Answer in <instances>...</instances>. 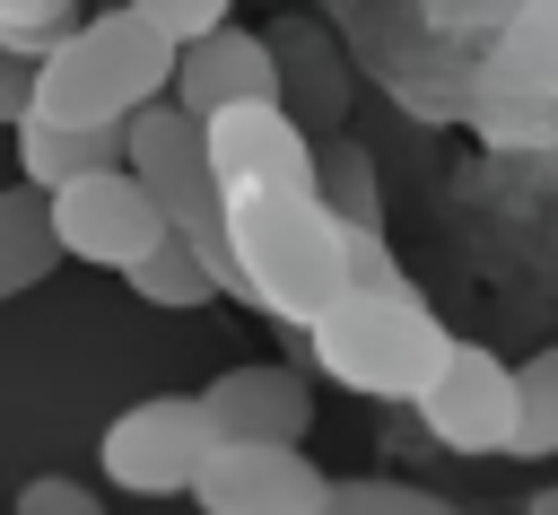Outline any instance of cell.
<instances>
[{
  "label": "cell",
  "instance_id": "9",
  "mask_svg": "<svg viewBox=\"0 0 558 515\" xmlns=\"http://www.w3.org/2000/svg\"><path fill=\"white\" fill-rule=\"evenodd\" d=\"M201 148H209V175L218 192H262V183H314V140L296 131V113L279 96H253V105H227L201 122Z\"/></svg>",
  "mask_w": 558,
  "mask_h": 515
},
{
  "label": "cell",
  "instance_id": "23",
  "mask_svg": "<svg viewBox=\"0 0 558 515\" xmlns=\"http://www.w3.org/2000/svg\"><path fill=\"white\" fill-rule=\"evenodd\" d=\"M17 515H113L96 489H78V480H61V471H44V480H26L17 489Z\"/></svg>",
  "mask_w": 558,
  "mask_h": 515
},
{
  "label": "cell",
  "instance_id": "2",
  "mask_svg": "<svg viewBox=\"0 0 558 515\" xmlns=\"http://www.w3.org/2000/svg\"><path fill=\"white\" fill-rule=\"evenodd\" d=\"M174 79V44L131 9H78V26L35 61V113L44 122H131L140 105H157Z\"/></svg>",
  "mask_w": 558,
  "mask_h": 515
},
{
  "label": "cell",
  "instance_id": "1",
  "mask_svg": "<svg viewBox=\"0 0 558 515\" xmlns=\"http://www.w3.org/2000/svg\"><path fill=\"white\" fill-rule=\"evenodd\" d=\"M227 262H235V297H253L270 323H314L340 288V209L323 201V183H262V192H227Z\"/></svg>",
  "mask_w": 558,
  "mask_h": 515
},
{
  "label": "cell",
  "instance_id": "19",
  "mask_svg": "<svg viewBox=\"0 0 558 515\" xmlns=\"http://www.w3.org/2000/svg\"><path fill=\"white\" fill-rule=\"evenodd\" d=\"M70 26H78V0H0V44L17 61H44Z\"/></svg>",
  "mask_w": 558,
  "mask_h": 515
},
{
  "label": "cell",
  "instance_id": "22",
  "mask_svg": "<svg viewBox=\"0 0 558 515\" xmlns=\"http://www.w3.org/2000/svg\"><path fill=\"white\" fill-rule=\"evenodd\" d=\"M514 9H523V0H418V17H427L436 35H497Z\"/></svg>",
  "mask_w": 558,
  "mask_h": 515
},
{
  "label": "cell",
  "instance_id": "11",
  "mask_svg": "<svg viewBox=\"0 0 558 515\" xmlns=\"http://www.w3.org/2000/svg\"><path fill=\"white\" fill-rule=\"evenodd\" d=\"M209 436H262V445H296L314 428V393L296 367H227L201 393Z\"/></svg>",
  "mask_w": 558,
  "mask_h": 515
},
{
  "label": "cell",
  "instance_id": "10",
  "mask_svg": "<svg viewBox=\"0 0 558 515\" xmlns=\"http://www.w3.org/2000/svg\"><path fill=\"white\" fill-rule=\"evenodd\" d=\"M166 96H174L192 122H209V113H227V105L279 96V61H270L262 35H244V26H209V35L174 44V79H166Z\"/></svg>",
  "mask_w": 558,
  "mask_h": 515
},
{
  "label": "cell",
  "instance_id": "5",
  "mask_svg": "<svg viewBox=\"0 0 558 515\" xmlns=\"http://www.w3.org/2000/svg\"><path fill=\"white\" fill-rule=\"evenodd\" d=\"M209 445H218V436H209V419H201V393H148V402H131V410L105 419L96 463H105V480L131 489V498H183Z\"/></svg>",
  "mask_w": 558,
  "mask_h": 515
},
{
  "label": "cell",
  "instance_id": "12",
  "mask_svg": "<svg viewBox=\"0 0 558 515\" xmlns=\"http://www.w3.org/2000/svg\"><path fill=\"white\" fill-rule=\"evenodd\" d=\"M480 87H488V96H541V105H558V0H523V9L488 35Z\"/></svg>",
  "mask_w": 558,
  "mask_h": 515
},
{
  "label": "cell",
  "instance_id": "8",
  "mask_svg": "<svg viewBox=\"0 0 558 515\" xmlns=\"http://www.w3.org/2000/svg\"><path fill=\"white\" fill-rule=\"evenodd\" d=\"M418 419L445 454H506L514 428V367L480 340H445V358L418 384Z\"/></svg>",
  "mask_w": 558,
  "mask_h": 515
},
{
  "label": "cell",
  "instance_id": "4",
  "mask_svg": "<svg viewBox=\"0 0 558 515\" xmlns=\"http://www.w3.org/2000/svg\"><path fill=\"white\" fill-rule=\"evenodd\" d=\"M122 166L148 183V201L166 209V227H174V236L209 262V279L235 297V262H227V192H218V175H209L201 122H192L174 96L140 105V113L122 122Z\"/></svg>",
  "mask_w": 558,
  "mask_h": 515
},
{
  "label": "cell",
  "instance_id": "7",
  "mask_svg": "<svg viewBox=\"0 0 558 515\" xmlns=\"http://www.w3.org/2000/svg\"><path fill=\"white\" fill-rule=\"evenodd\" d=\"M331 471L305 463V445H262V436H218L192 471V506L201 515H323Z\"/></svg>",
  "mask_w": 558,
  "mask_h": 515
},
{
  "label": "cell",
  "instance_id": "18",
  "mask_svg": "<svg viewBox=\"0 0 558 515\" xmlns=\"http://www.w3.org/2000/svg\"><path fill=\"white\" fill-rule=\"evenodd\" d=\"M471 122L497 140V148H558V105H541V96H471Z\"/></svg>",
  "mask_w": 558,
  "mask_h": 515
},
{
  "label": "cell",
  "instance_id": "14",
  "mask_svg": "<svg viewBox=\"0 0 558 515\" xmlns=\"http://www.w3.org/2000/svg\"><path fill=\"white\" fill-rule=\"evenodd\" d=\"M52 262H61L52 201H44L35 183H9V192H0V306H9V297H26Z\"/></svg>",
  "mask_w": 558,
  "mask_h": 515
},
{
  "label": "cell",
  "instance_id": "17",
  "mask_svg": "<svg viewBox=\"0 0 558 515\" xmlns=\"http://www.w3.org/2000/svg\"><path fill=\"white\" fill-rule=\"evenodd\" d=\"M323 515H462V506L436 498V489H418V480L366 471V480H331V489H323Z\"/></svg>",
  "mask_w": 558,
  "mask_h": 515
},
{
  "label": "cell",
  "instance_id": "16",
  "mask_svg": "<svg viewBox=\"0 0 558 515\" xmlns=\"http://www.w3.org/2000/svg\"><path fill=\"white\" fill-rule=\"evenodd\" d=\"M506 454H558V340L514 367V428Z\"/></svg>",
  "mask_w": 558,
  "mask_h": 515
},
{
  "label": "cell",
  "instance_id": "26",
  "mask_svg": "<svg viewBox=\"0 0 558 515\" xmlns=\"http://www.w3.org/2000/svg\"><path fill=\"white\" fill-rule=\"evenodd\" d=\"M532 515H558V489H541V498H532Z\"/></svg>",
  "mask_w": 558,
  "mask_h": 515
},
{
  "label": "cell",
  "instance_id": "21",
  "mask_svg": "<svg viewBox=\"0 0 558 515\" xmlns=\"http://www.w3.org/2000/svg\"><path fill=\"white\" fill-rule=\"evenodd\" d=\"M166 44H192V35H209V26H227V9L235 0H131Z\"/></svg>",
  "mask_w": 558,
  "mask_h": 515
},
{
  "label": "cell",
  "instance_id": "6",
  "mask_svg": "<svg viewBox=\"0 0 558 515\" xmlns=\"http://www.w3.org/2000/svg\"><path fill=\"white\" fill-rule=\"evenodd\" d=\"M52 201V236L70 262H96V271H131L157 236H166V209L148 201V183L131 166H96V175H70Z\"/></svg>",
  "mask_w": 558,
  "mask_h": 515
},
{
  "label": "cell",
  "instance_id": "20",
  "mask_svg": "<svg viewBox=\"0 0 558 515\" xmlns=\"http://www.w3.org/2000/svg\"><path fill=\"white\" fill-rule=\"evenodd\" d=\"M340 262H349V288H410L392 244H384V227H349L340 218Z\"/></svg>",
  "mask_w": 558,
  "mask_h": 515
},
{
  "label": "cell",
  "instance_id": "13",
  "mask_svg": "<svg viewBox=\"0 0 558 515\" xmlns=\"http://www.w3.org/2000/svg\"><path fill=\"white\" fill-rule=\"evenodd\" d=\"M96 166H122V122H44V113L17 122V175L35 192H61L70 175Z\"/></svg>",
  "mask_w": 558,
  "mask_h": 515
},
{
  "label": "cell",
  "instance_id": "15",
  "mask_svg": "<svg viewBox=\"0 0 558 515\" xmlns=\"http://www.w3.org/2000/svg\"><path fill=\"white\" fill-rule=\"evenodd\" d=\"M122 279H131V297H148V306H209V297H227V288L209 279V262H201L174 227H166V236H157Z\"/></svg>",
  "mask_w": 558,
  "mask_h": 515
},
{
  "label": "cell",
  "instance_id": "25",
  "mask_svg": "<svg viewBox=\"0 0 558 515\" xmlns=\"http://www.w3.org/2000/svg\"><path fill=\"white\" fill-rule=\"evenodd\" d=\"M35 113V61H17L9 44H0V131H17Z\"/></svg>",
  "mask_w": 558,
  "mask_h": 515
},
{
  "label": "cell",
  "instance_id": "3",
  "mask_svg": "<svg viewBox=\"0 0 558 515\" xmlns=\"http://www.w3.org/2000/svg\"><path fill=\"white\" fill-rule=\"evenodd\" d=\"M314 367L340 384V393H366V402H418L427 367L445 358V323L418 306V288H340L314 323Z\"/></svg>",
  "mask_w": 558,
  "mask_h": 515
},
{
  "label": "cell",
  "instance_id": "24",
  "mask_svg": "<svg viewBox=\"0 0 558 515\" xmlns=\"http://www.w3.org/2000/svg\"><path fill=\"white\" fill-rule=\"evenodd\" d=\"M349 227H375V192H366V157L357 148H340V166H331V192H323Z\"/></svg>",
  "mask_w": 558,
  "mask_h": 515
}]
</instances>
